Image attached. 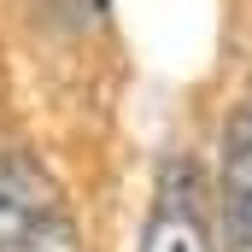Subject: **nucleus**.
<instances>
[{
    "mask_svg": "<svg viewBox=\"0 0 252 252\" xmlns=\"http://www.w3.org/2000/svg\"><path fill=\"white\" fill-rule=\"evenodd\" d=\"M0 252H82L64 188L30 153H0Z\"/></svg>",
    "mask_w": 252,
    "mask_h": 252,
    "instance_id": "obj_1",
    "label": "nucleus"
},
{
    "mask_svg": "<svg viewBox=\"0 0 252 252\" xmlns=\"http://www.w3.org/2000/svg\"><path fill=\"white\" fill-rule=\"evenodd\" d=\"M141 252H217V223L205 205V176L188 153L158 164L153 205L141 223Z\"/></svg>",
    "mask_w": 252,
    "mask_h": 252,
    "instance_id": "obj_2",
    "label": "nucleus"
},
{
    "mask_svg": "<svg viewBox=\"0 0 252 252\" xmlns=\"http://www.w3.org/2000/svg\"><path fill=\"white\" fill-rule=\"evenodd\" d=\"M217 182H223V247L252 252V88L241 94V106L229 112Z\"/></svg>",
    "mask_w": 252,
    "mask_h": 252,
    "instance_id": "obj_3",
    "label": "nucleus"
}]
</instances>
